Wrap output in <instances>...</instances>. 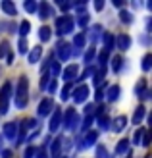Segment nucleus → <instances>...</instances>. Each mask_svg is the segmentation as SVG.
Instances as JSON below:
<instances>
[{"label":"nucleus","mask_w":152,"mask_h":158,"mask_svg":"<svg viewBox=\"0 0 152 158\" xmlns=\"http://www.w3.org/2000/svg\"><path fill=\"white\" fill-rule=\"evenodd\" d=\"M97 139H98V131H87L83 145L85 147H92V145H97Z\"/></svg>","instance_id":"aec40b11"},{"label":"nucleus","mask_w":152,"mask_h":158,"mask_svg":"<svg viewBox=\"0 0 152 158\" xmlns=\"http://www.w3.org/2000/svg\"><path fill=\"white\" fill-rule=\"evenodd\" d=\"M77 23L81 27H87V23H89V15H87L85 12H81V14H79V18H77Z\"/></svg>","instance_id":"ea45409f"},{"label":"nucleus","mask_w":152,"mask_h":158,"mask_svg":"<svg viewBox=\"0 0 152 158\" xmlns=\"http://www.w3.org/2000/svg\"><path fill=\"white\" fill-rule=\"evenodd\" d=\"M35 158H48V156H46L44 148H41V151H37V152H35Z\"/></svg>","instance_id":"3c124183"},{"label":"nucleus","mask_w":152,"mask_h":158,"mask_svg":"<svg viewBox=\"0 0 152 158\" xmlns=\"http://www.w3.org/2000/svg\"><path fill=\"white\" fill-rule=\"evenodd\" d=\"M62 147H64V137H56L52 141V147H50V156L58 158L60 152H62Z\"/></svg>","instance_id":"2eb2a0df"},{"label":"nucleus","mask_w":152,"mask_h":158,"mask_svg":"<svg viewBox=\"0 0 152 158\" xmlns=\"http://www.w3.org/2000/svg\"><path fill=\"white\" fill-rule=\"evenodd\" d=\"M123 58H121V54L119 56H114V60H112V69H114V73H119L121 72V66H123Z\"/></svg>","instance_id":"a878e982"},{"label":"nucleus","mask_w":152,"mask_h":158,"mask_svg":"<svg viewBox=\"0 0 152 158\" xmlns=\"http://www.w3.org/2000/svg\"><path fill=\"white\" fill-rule=\"evenodd\" d=\"M27 91H29V81H27L25 75H21L19 81H18V89H15V98H14L18 108L27 106Z\"/></svg>","instance_id":"f257e3e1"},{"label":"nucleus","mask_w":152,"mask_h":158,"mask_svg":"<svg viewBox=\"0 0 152 158\" xmlns=\"http://www.w3.org/2000/svg\"><path fill=\"white\" fill-rule=\"evenodd\" d=\"M104 93H106V87H98V91H97V94H94V98L100 102V100L104 98Z\"/></svg>","instance_id":"de8ad7c7"},{"label":"nucleus","mask_w":152,"mask_h":158,"mask_svg":"<svg viewBox=\"0 0 152 158\" xmlns=\"http://www.w3.org/2000/svg\"><path fill=\"white\" fill-rule=\"evenodd\" d=\"M58 6L62 8V10H64V12H68V10H69V8H71V4H69V2H58Z\"/></svg>","instance_id":"8fccbe9b"},{"label":"nucleus","mask_w":152,"mask_h":158,"mask_svg":"<svg viewBox=\"0 0 152 158\" xmlns=\"http://www.w3.org/2000/svg\"><path fill=\"white\" fill-rule=\"evenodd\" d=\"M41 56H43V46H33L31 52L27 54V62L29 64H37V62L41 60Z\"/></svg>","instance_id":"4468645a"},{"label":"nucleus","mask_w":152,"mask_h":158,"mask_svg":"<svg viewBox=\"0 0 152 158\" xmlns=\"http://www.w3.org/2000/svg\"><path fill=\"white\" fill-rule=\"evenodd\" d=\"M77 73H79V66L77 64H71V66H68L66 69H64V81H66V83H71V81H73V79L77 77Z\"/></svg>","instance_id":"9d476101"},{"label":"nucleus","mask_w":152,"mask_h":158,"mask_svg":"<svg viewBox=\"0 0 152 158\" xmlns=\"http://www.w3.org/2000/svg\"><path fill=\"white\" fill-rule=\"evenodd\" d=\"M94 122V114H91V116H85V120H83V123L79 125L83 131H89V127H91V123Z\"/></svg>","instance_id":"c9c22d12"},{"label":"nucleus","mask_w":152,"mask_h":158,"mask_svg":"<svg viewBox=\"0 0 152 158\" xmlns=\"http://www.w3.org/2000/svg\"><path fill=\"white\" fill-rule=\"evenodd\" d=\"M23 8H25L29 14H33V12H37V2H33V0H27V2L23 4Z\"/></svg>","instance_id":"a19ab883"},{"label":"nucleus","mask_w":152,"mask_h":158,"mask_svg":"<svg viewBox=\"0 0 152 158\" xmlns=\"http://www.w3.org/2000/svg\"><path fill=\"white\" fill-rule=\"evenodd\" d=\"M108 58H110V52H106V50H100L98 58H97V62H98V68H106V64H108Z\"/></svg>","instance_id":"bb28decb"},{"label":"nucleus","mask_w":152,"mask_h":158,"mask_svg":"<svg viewBox=\"0 0 152 158\" xmlns=\"http://www.w3.org/2000/svg\"><path fill=\"white\" fill-rule=\"evenodd\" d=\"M35 152H37V148L33 145H29L25 148V152H23V158H35Z\"/></svg>","instance_id":"79ce46f5"},{"label":"nucleus","mask_w":152,"mask_h":158,"mask_svg":"<svg viewBox=\"0 0 152 158\" xmlns=\"http://www.w3.org/2000/svg\"><path fill=\"white\" fill-rule=\"evenodd\" d=\"M29 31H31V23L25 19V21H21L19 23V27H18V33L21 35V39H25L27 35H29Z\"/></svg>","instance_id":"393cba45"},{"label":"nucleus","mask_w":152,"mask_h":158,"mask_svg":"<svg viewBox=\"0 0 152 158\" xmlns=\"http://www.w3.org/2000/svg\"><path fill=\"white\" fill-rule=\"evenodd\" d=\"M56 56L60 58V62H66L71 56V46L64 41H58V44H56Z\"/></svg>","instance_id":"39448f33"},{"label":"nucleus","mask_w":152,"mask_h":158,"mask_svg":"<svg viewBox=\"0 0 152 158\" xmlns=\"http://www.w3.org/2000/svg\"><path fill=\"white\" fill-rule=\"evenodd\" d=\"M46 89H48V93H56V89H58V81H56V79H50L48 81V85H46Z\"/></svg>","instance_id":"49530a36"},{"label":"nucleus","mask_w":152,"mask_h":158,"mask_svg":"<svg viewBox=\"0 0 152 158\" xmlns=\"http://www.w3.org/2000/svg\"><path fill=\"white\" fill-rule=\"evenodd\" d=\"M6 58H8V64H14V60H15V56H14V52H12V50L6 54Z\"/></svg>","instance_id":"603ef678"},{"label":"nucleus","mask_w":152,"mask_h":158,"mask_svg":"<svg viewBox=\"0 0 152 158\" xmlns=\"http://www.w3.org/2000/svg\"><path fill=\"white\" fill-rule=\"evenodd\" d=\"M37 12H39V18L41 19H48L54 15V10H52V6L48 2H43L41 6H37Z\"/></svg>","instance_id":"9b49d317"},{"label":"nucleus","mask_w":152,"mask_h":158,"mask_svg":"<svg viewBox=\"0 0 152 158\" xmlns=\"http://www.w3.org/2000/svg\"><path fill=\"white\" fill-rule=\"evenodd\" d=\"M131 46V37L129 35H119V37H116V48H119L121 52H125L127 48Z\"/></svg>","instance_id":"ddd939ff"},{"label":"nucleus","mask_w":152,"mask_h":158,"mask_svg":"<svg viewBox=\"0 0 152 158\" xmlns=\"http://www.w3.org/2000/svg\"><path fill=\"white\" fill-rule=\"evenodd\" d=\"M87 97H89V87H87V85H79L77 89L73 91V100H75V104H81V102H85Z\"/></svg>","instance_id":"423d86ee"},{"label":"nucleus","mask_w":152,"mask_h":158,"mask_svg":"<svg viewBox=\"0 0 152 158\" xmlns=\"http://www.w3.org/2000/svg\"><path fill=\"white\" fill-rule=\"evenodd\" d=\"M148 143H150V133H148V131H145V135H142V141H141V145L148 147Z\"/></svg>","instance_id":"09e8293b"},{"label":"nucleus","mask_w":152,"mask_h":158,"mask_svg":"<svg viewBox=\"0 0 152 158\" xmlns=\"http://www.w3.org/2000/svg\"><path fill=\"white\" fill-rule=\"evenodd\" d=\"M92 75H94V79H92V83H94V85L98 87V85L102 83V79L106 77V68H98V69H97V72H94Z\"/></svg>","instance_id":"b1692460"},{"label":"nucleus","mask_w":152,"mask_h":158,"mask_svg":"<svg viewBox=\"0 0 152 158\" xmlns=\"http://www.w3.org/2000/svg\"><path fill=\"white\" fill-rule=\"evenodd\" d=\"M104 50L110 52L112 48H116V37L114 35H110V33H104Z\"/></svg>","instance_id":"6ab92c4d"},{"label":"nucleus","mask_w":152,"mask_h":158,"mask_svg":"<svg viewBox=\"0 0 152 158\" xmlns=\"http://www.w3.org/2000/svg\"><path fill=\"white\" fill-rule=\"evenodd\" d=\"M106 154H108L106 147H104V145H98V147H97V158H106Z\"/></svg>","instance_id":"c03bdc74"},{"label":"nucleus","mask_w":152,"mask_h":158,"mask_svg":"<svg viewBox=\"0 0 152 158\" xmlns=\"http://www.w3.org/2000/svg\"><path fill=\"white\" fill-rule=\"evenodd\" d=\"M125 158H133V156H131V152H127V154H125Z\"/></svg>","instance_id":"4d7b16f0"},{"label":"nucleus","mask_w":152,"mask_h":158,"mask_svg":"<svg viewBox=\"0 0 152 158\" xmlns=\"http://www.w3.org/2000/svg\"><path fill=\"white\" fill-rule=\"evenodd\" d=\"M110 123H112V120L106 116V114H102V116H98V125H100V129H110Z\"/></svg>","instance_id":"7c9ffc66"},{"label":"nucleus","mask_w":152,"mask_h":158,"mask_svg":"<svg viewBox=\"0 0 152 158\" xmlns=\"http://www.w3.org/2000/svg\"><path fill=\"white\" fill-rule=\"evenodd\" d=\"M0 6H2V10H4L8 15H15V14H18V10H15V4L10 2V0H2V4H0Z\"/></svg>","instance_id":"412c9836"},{"label":"nucleus","mask_w":152,"mask_h":158,"mask_svg":"<svg viewBox=\"0 0 152 158\" xmlns=\"http://www.w3.org/2000/svg\"><path fill=\"white\" fill-rule=\"evenodd\" d=\"M94 58H97V50H94V46H91V48L85 52L83 60H85V64H87V66H91V62H92Z\"/></svg>","instance_id":"cd10ccee"},{"label":"nucleus","mask_w":152,"mask_h":158,"mask_svg":"<svg viewBox=\"0 0 152 158\" xmlns=\"http://www.w3.org/2000/svg\"><path fill=\"white\" fill-rule=\"evenodd\" d=\"M114 6H116V8H123L125 2H123V0H114Z\"/></svg>","instance_id":"5fc2aeb1"},{"label":"nucleus","mask_w":152,"mask_h":158,"mask_svg":"<svg viewBox=\"0 0 152 158\" xmlns=\"http://www.w3.org/2000/svg\"><path fill=\"white\" fill-rule=\"evenodd\" d=\"M150 91L146 89V79L142 77L141 81L135 85V94H137V97H141V98H150V94H148Z\"/></svg>","instance_id":"f8f14e48"},{"label":"nucleus","mask_w":152,"mask_h":158,"mask_svg":"<svg viewBox=\"0 0 152 158\" xmlns=\"http://www.w3.org/2000/svg\"><path fill=\"white\" fill-rule=\"evenodd\" d=\"M48 81H50V73L46 72V73H43V79H41V83H39V87L44 91L46 89V85H48Z\"/></svg>","instance_id":"37998d69"},{"label":"nucleus","mask_w":152,"mask_h":158,"mask_svg":"<svg viewBox=\"0 0 152 158\" xmlns=\"http://www.w3.org/2000/svg\"><path fill=\"white\" fill-rule=\"evenodd\" d=\"M50 69H52V75H54V79L60 75V72H62V68H60V64L56 62L54 58H50Z\"/></svg>","instance_id":"e433bc0d"},{"label":"nucleus","mask_w":152,"mask_h":158,"mask_svg":"<svg viewBox=\"0 0 152 158\" xmlns=\"http://www.w3.org/2000/svg\"><path fill=\"white\" fill-rule=\"evenodd\" d=\"M127 152H129V141H127V139H121V141L116 145V154H127Z\"/></svg>","instance_id":"5701e85b"},{"label":"nucleus","mask_w":152,"mask_h":158,"mask_svg":"<svg viewBox=\"0 0 152 158\" xmlns=\"http://www.w3.org/2000/svg\"><path fill=\"white\" fill-rule=\"evenodd\" d=\"M85 43H87L85 33H77V35L73 37V46H75V50H81L83 46H85Z\"/></svg>","instance_id":"4be33fe9"},{"label":"nucleus","mask_w":152,"mask_h":158,"mask_svg":"<svg viewBox=\"0 0 152 158\" xmlns=\"http://www.w3.org/2000/svg\"><path fill=\"white\" fill-rule=\"evenodd\" d=\"M94 72H97V69H94V68H91V66H89V68H87L85 72L81 73V77H77V79H79V81H83V79H87V77H89V75H92Z\"/></svg>","instance_id":"a18cd8bd"},{"label":"nucleus","mask_w":152,"mask_h":158,"mask_svg":"<svg viewBox=\"0 0 152 158\" xmlns=\"http://www.w3.org/2000/svg\"><path fill=\"white\" fill-rule=\"evenodd\" d=\"M71 89H73V85H71V83H66V85H64V89H62L60 98H62V100H68V98L71 97Z\"/></svg>","instance_id":"72a5a7b5"},{"label":"nucleus","mask_w":152,"mask_h":158,"mask_svg":"<svg viewBox=\"0 0 152 158\" xmlns=\"http://www.w3.org/2000/svg\"><path fill=\"white\" fill-rule=\"evenodd\" d=\"M145 131H146L145 127H137V129H135V133H133V137H131L135 145H141V141H142V135H145Z\"/></svg>","instance_id":"c756f323"},{"label":"nucleus","mask_w":152,"mask_h":158,"mask_svg":"<svg viewBox=\"0 0 152 158\" xmlns=\"http://www.w3.org/2000/svg\"><path fill=\"white\" fill-rule=\"evenodd\" d=\"M52 110H54V102H52V98H43L41 100V104H39V116H48V114H52Z\"/></svg>","instance_id":"0eeeda50"},{"label":"nucleus","mask_w":152,"mask_h":158,"mask_svg":"<svg viewBox=\"0 0 152 158\" xmlns=\"http://www.w3.org/2000/svg\"><path fill=\"white\" fill-rule=\"evenodd\" d=\"M73 25L75 21L71 15H60L58 19H56V33L58 35H69L71 31H73Z\"/></svg>","instance_id":"f03ea898"},{"label":"nucleus","mask_w":152,"mask_h":158,"mask_svg":"<svg viewBox=\"0 0 152 158\" xmlns=\"http://www.w3.org/2000/svg\"><path fill=\"white\" fill-rule=\"evenodd\" d=\"M50 31H52V29H50V27H46V25H43L41 29H39V37H41V41H44V43H46V41H50V35H52Z\"/></svg>","instance_id":"c85d7f7f"},{"label":"nucleus","mask_w":152,"mask_h":158,"mask_svg":"<svg viewBox=\"0 0 152 158\" xmlns=\"http://www.w3.org/2000/svg\"><path fill=\"white\" fill-rule=\"evenodd\" d=\"M18 50L21 54H27L29 52V44H27V39H19V43H18Z\"/></svg>","instance_id":"4c0bfd02"},{"label":"nucleus","mask_w":152,"mask_h":158,"mask_svg":"<svg viewBox=\"0 0 152 158\" xmlns=\"http://www.w3.org/2000/svg\"><path fill=\"white\" fill-rule=\"evenodd\" d=\"M60 123H62V112H60V108H54V110H52L50 123H48V129H50L52 133H54V131H58Z\"/></svg>","instance_id":"6e6552de"},{"label":"nucleus","mask_w":152,"mask_h":158,"mask_svg":"<svg viewBox=\"0 0 152 158\" xmlns=\"http://www.w3.org/2000/svg\"><path fill=\"white\" fill-rule=\"evenodd\" d=\"M142 72H150V68H152V54H145L142 56Z\"/></svg>","instance_id":"2f4dec72"},{"label":"nucleus","mask_w":152,"mask_h":158,"mask_svg":"<svg viewBox=\"0 0 152 158\" xmlns=\"http://www.w3.org/2000/svg\"><path fill=\"white\" fill-rule=\"evenodd\" d=\"M106 98L110 102H116L119 98V85H110L108 91H106Z\"/></svg>","instance_id":"a211bd4d"},{"label":"nucleus","mask_w":152,"mask_h":158,"mask_svg":"<svg viewBox=\"0 0 152 158\" xmlns=\"http://www.w3.org/2000/svg\"><path fill=\"white\" fill-rule=\"evenodd\" d=\"M100 31H102V25H92V29H91V44H94L97 43V39H98V35H100Z\"/></svg>","instance_id":"473e14b6"},{"label":"nucleus","mask_w":152,"mask_h":158,"mask_svg":"<svg viewBox=\"0 0 152 158\" xmlns=\"http://www.w3.org/2000/svg\"><path fill=\"white\" fill-rule=\"evenodd\" d=\"M125 125H127V116H117L114 120V125H112L110 129H114L116 133H119V131L125 129Z\"/></svg>","instance_id":"dca6fc26"},{"label":"nucleus","mask_w":152,"mask_h":158,"mask_svg":"<svg viewBox=\"0 0 152 158\" xmlns=\"http://www.w3.org/2000/svg\"><path fill=\"white\" fill-rule=\"evenodd\" d=\"M2 143H4V137H0V151H2Z\"/></svg>","instance_id":"6e6d98bb"},{"label":"nucleus","mask_w":152,"mask_h":158,"mask_svg":"<svg viewBox=\"0 0 152 158\" xmlns=\"http://www.w3.org/2000/svg\"><path fill=\"white\" fill-rule=\"evenodd\" d=\"M102 8H104V2H102V0H97V2H94V10H102Z\"/></svg>","instance_id":"864d4df0"},{"label":"nucleus","mask_w":152,"mask_h":158,"mask_svg":"<svg viewBox=\"0 0 152 158\" xmlns=\"http://www.w3.org/2000/svg\"><path fill=\"white\" fill-rule=\"evenodd\" d=\"M145 114H146L145 104H139L137 108H135V112H133V123H135V125L141 123V122H142V118H145Z\"/></svg>","instance_id":"f3484780"},{"label":"nucleus","mask_w":152,"mask_h":158,"mask_svg":"<svg viewBox=\"0 0 152 158\" xmlns=\"http://www.w3.org/2000/svg\"><path fill=\"white\" fill-rule=\"evenodd\" d=\"M10 97H12V83L6 81L0 89V116L8 114V106H10Z\"/></svg>","instance_id":"20e7f679"},{"label":"nucleus","mask_w":152,"mask_h":158,"mask_svg":"<svg viewBox=\"0 0 152 158\" xmlns=\"http://www.w3.org/2000/svg\"><path fill=\"white\" fill-rule=\"evenodd\" d=\"M8 52H10V43H8V41H2V43H0V58H4Z\"/></svg>","instance_id":"58836bf2"},{"label":"nucleus","mask_w":152,"mask_h":158,"mask_svg":"<svg viewBox=\"0 0 152 158\" xmlns=\"http://www.w3.org/2000/svg\"><path fill=\"white\" fill-rule=\"evenodd\" d=\"M4 137H6L8 141H14L15 137H18V123H15V122L4 123Z\"/></svg>","instance_id":"1a4fd4ad"},{"label":"nucleus","mask_w":152,"mask_h":158,"mask_svg":"<svg viewBox=\"0 0 152 158\" xmlns=\"http://www.w3.org/2000/svg\"><path fill=\"white\" fill-rule=\"evenodd\" d=\"M119 19H121V23H125V25H129V23L133 21V15H131V12L121 10V12H119Z\"/></svg>","instance_id":"f704fd0d"},{"label":"nucleus","mask_w":152,"mask_h":158,"mask_svg":"<svg viewBox=\"0 0 152 158\" xmlns=\"http://www.w3.org/2000/svg\"><path fill=\"white\" fill-rule=\"evenodd\" d=\"M58 158H66V156H58Z\"/></svg>","instance_id":"13d9d810"},{"label":"nucleus","mask_w":152,"mask_h":158,"mask_svg":"<svg viewBox=\"0 0 152 158\" xmlns=\"http://www.w3.org/2000/svg\"><path fill=\"white\" fill-rule=\"evenodd\" d=\"M62 123H64V129H77L79 127V114L75 112V108H68L66 114L62 116Z\"/></svg>","instance_id":"7ed1b4c3"}]
</instances>
